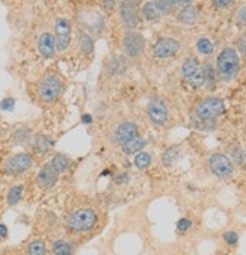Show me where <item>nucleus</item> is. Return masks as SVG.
Returning a JSON list of instances; mask_svg holds the SVG:
<instances>
[{"instance_id":"f257e3e1","label":"nucleus","mask_w":246,"mask_h":255,"mask_svg":"<svg viewBox=\"0 0 246 255\" xmlns=\"http://www.w3.org/2000/svg\"><path fill=\"white\" fill-rule=\"evenodd\" d=\"M97 224V215L95 212L89 210V209H80L76 210L73 215H70L68 221H67V227L70 231L76 233V234H83L91 231Z\"/></svg>"},{"instance_id":"f03ea898","label":"nucleus","mask_w":246,"mask_h":255,"mask_svg":"<svg viewBox=\"0 0 246 255\" xmlns=\"http://www.w3.org/2000/svg\"><path fill=\"white\" fill-rule=\"evenodd\" d=\"M62 94V82L55 74H47L38 85V97L44 103H53Z\"/></svg>"},{"instance_id":"7ed1b4c3","label":"nucleus","mask_w":246,"mask_h":255,"mask_svg":"<svg viewBox=\"0 0 246 255\" xmlns=\"http://www.w3.org/2000/svg\"><path fill=\"white\" fill-rule=\"evenodd\" d=\"M218 71L224 79H233L239 71V56L233 48H225L218 56Z\"/></svg>"},{"instance_id":"20e7f679","label":"nucleus","mask_w":246,"mask_h":255,"mask_svg":"<svg viewBox=\"0 0 246 255\" xmlns=\"http://www.w3.org/2000/svg\"><path fill=\"white\" fill-rule=\"evenodd\" d=\"M225 111V105L224 101L219 98H207L198 105L196 108V117L203 121H212L215 118H218L219 115H222Z\"/></svg>"},{"instance_id":"39448f33","label":"nucleus","mask_w":246,"mask_h":255,"mask_svg":"<svg viewBox=\"0 0 246 255\" xmlns=\"http://www.w3.org/2000/svg\"><path fill=\"white\" fill-rule=\"evenodd\" d=\"M183 77L184 80L193 86V88H200L204 85V73H203V67L200 65V62L195 58H189L181 68Z\"/></svg>"},{"instance_id":"423d86ee","label":"nucleus","mask_w":246,"mask_h":255,"mask_svg":"<svg viewBox=\"0 0 246 255\" xmlns=\"http://www.w3.org/2000/svg\"><path fill=\"white\" fill-rule=\"evenodd\" d=\"M33 165V159L30 154H26V152H18V154L11 156L3 166V171L8 175H18L23 174L24 171L30 169Z\"/></svg>"},{"instance_id":"0eeeda50","label":"nucleus","mask_w":246,"mask_h":255,"mask_svg":"<svg viewBox=\"0 0 246 255\" xmlns=\"http://www.w3.org/2000/svg\"><path fill=\"white\" fill-rule=\"evenodd\" d=\"M55 45L58 52H65L71 41V26L68 20L58 18L55 24Z\"/></svg>"},{"instance_id":"6e6552de","label":"nucleus","mask_w":246,"mask_h":255,"mask_svg":"<svg viewBox=\"0 0 246 255\" xmlns=\"http://www.w3.org/2000/svg\"><path fill=\"white\" fill-rule=\"evenodd\" d=\"M210 169L215 175H218L219 178H228L233 174V165L230 162V159L224 154H213L210 157Z\"/></svg>"},{"instance_id":"1a4fd4ad","label":"nucleus","mask_w":246,"mask_h":255,"mask_svg":"<svg viewBox=\"0 0 246 255\" xmlns=\"http://www.w3.org/2000/svg\"><path fill=\"white\" fill-rule=\"evenodd\" d=\"M124 48L128 56L131 58H136L139 56L142 52H143V47H145V41H143V36L137 32H127L125 36H124Z\"/></svg>"},{"instance_id":"9d476101","label":"nucleus","mask_w":246,"mask_h":255,"mask_svg":"<svg viewBox=\"0 0 246 255\" xmlns=\"http://www.w3.org/2000/svg\"><path fill=\"white\" fill-rule=\"evenodd\" d=\"M148 117L150 120L157 124V126H163L168 121V109L166 105L160 98H153L148 105Z\"/></svg>"},{"instance_id":"9b49d317","label":"nucleus","mask_w":246,"mask_h":255,"mask_svg":"<svg viewBox=\"0 0 246 255\" xmlns=\"http://www.w3.org/2000/svg\"><path fill=\"white\" fill-rule=\"evenodd\" d=\"M58 177L59 174L55 171V168L50 165V163H47L41 168V171L38 172L36 175V183L41 189H50L55 186V183L58 181Z\"/></svg>"},{"instance_id":"f8f14e48","label":"nucleus","mask_w":246,"mask_h":255,"mask_svg":"<svg viewBox=\"0 0 246 255\" xmlns=\"http://www.w3.org/2000/svg\"><path fill=\"white\" fill-rule=\"evenodd\" d=\"M178 50V42L172 38H162L156 42L154 45V55L157 58H171L177 53Z\"/></svg>"},{"instance_id":"ddd939ff","label":"nucleus","mask_w":246,"mask_h":255,"mask_svg":"<svg viewBox=\"0 0 246 255\" xmlns=\"http://www.w3.org/2000/svg\"><path fill=\"white\" fill-rule=\"evenodd\" d=\"M134 137H137V127L133 123H123L121 126L117 127L114 134V140L120 145H124L125 142Z\"/></svg>"},{"instance_id":"4468645a","label":"nucleus","mask_w":246,"mask_h":255,"mask_svg":"<svg viewBox=\"0 0 246 255\" xmlns=\"http://www.w3.org/2000/svg\"><path fill=\"white\" fill-rule=\"evenodd\" d=\"M38 50L39 53L45 58V59H50L55 56L56 52V45H55V36L48 32H44L39 39H38Z\"/></svg>"},{"instance_id":"2eb2a0df","label":"nucleus","mask_w":246,"mask_h":255,"mask_svg":"<svg viewBox=\"0 0 246 255\" xmlns=\"http://www.w3.org/2000/svg\"><path fill=\"white\" fill-rule=\"evenodd\" d=\"M121 20L127 27H134L139 23V15L136 11L134 2H123L121 3Z\"/></svg>"},{"instance_id":"dca6fc26","label":"nucleus","mask_w":246,"mask_h":255,"mask_svg":"<svg viewBox=\"0 0 246 255\" xmlns=\"http://www.w3.org/2000/svg\"><path fill=\"white\" fill-rule=\"evenodd\" d=\"M53 146V140L50 139V137H47V136H44V134H38V136H35V139L32 140V148H33V151L35 152H45V151H48Z\"/></svg>"},{"instance_id":"f3484780","label":"nucleus","mask_w":246,"mask_h":255,"mask_svg":"<svg viewBox=\"0 0 246 255\" xmlns=\"http://www.w3.org/2000/svg\"><path fill=\"white\" fill-rule=\"evenodd\" d=\"M143 146H145V140L140 137H134L123 145V151L125 154H134V152H139Z\"/></svg>"},{"instance_id":"a211bd4d","label":"nucleus","mask_w":246,"mask_h":255,"mask_svg":"<svg viewBox=\"0 0 246 255\" xmlns=\"http://www.w3.org/2000/svg\"><path fill=\"white\" fill-rule=\"evenodd\" d=\"M196 18H198V11H196V8H193L192 5L184 8L178 15V20L184 24H192L196 21Z\"/></svg>"},{"instance_id":"6ab92c4d","label":"nucleus","mask_w":246,"mask_h":255,"mask_svg":"<svg viewBox=\"0 0 246 255\" xmlns=\"http://www.w3.org/2000/svg\"><path fill=\"white\" fill-rule=\"evenodd\" d=\"M142 12H143V17L146 18V20H157L162 14H160V11H159V8H157V5H156V2H146L145 5H143V8H142Z\"/></svg>"},{"instance_id":"aec40b11","label":"nucleus","mask_w":246,"mask_h":255,"mask_svg":"<svg viewBox=\"0 0 246 255\" xmlns=\"http://www.w3.org/2000/svg\"><path fill=\"white\" fill-rule=\"evenodd\" d=\"M50 165L55 168V171L58 174H61V172H65L70 168V159L67 156H64V154H58V156H55L52 159Z\"/></svg>"},{"instance_id":"412c9836","label":"nucleus","mask_w":246,"mask_h":255,"mask_svg":"<svg viewBox=\"0 0 246 255\" xmlns=\"http://www.w3.org/2000/svg\"><path fill=\"white\" fill-rule=\"evenodd\" d=\"M27 255H47V248L42 240H33L27 245Z\"/></svg>"},{"instance_id":"4be33fe9","label":"nucleus","mask_w":246,"mask_h":255,"mask_svg":"<svg viewBox=\"0 0 246 255\" xmlns=\"http://www.w3.org/2000/svg\"><path fill=\"white\" fill-rule=\"evenodd\" d=\"M53 254L55 255H73V246L65 240H58L53 243Z\"/></svg>"},{"instance_id":"5701e85b","label":"nucleus","mask_w":246,"mask_h":255,"mask_svg":"<svg viewBox=\"0 0 246 255\" xmlns=\"http://www.w3.org/2000/svg\"><path fill=\"white\" fill-rule=\"evenodd\" d=\"M23 186L21 184H18V186H14L11 190H9V193H8V204L9 206H15V204L21 199V195H23Z\"/></svg>"},{"instance_id":"b1692460","label":"nucleus","mask_w":246,"mask_h":255,"mask_svg":"<svg viewBox=\"0 0 246 255\" xmlns=\"http://www.w3.org/2000/svg\"><path fill=\"white\" fill-rule=\"evenodd\" d=\"M150 163H151V157H150V154H146V152H140V154H137L134 159V165L140 169L148 168Z\"/></svg>"},{"instance_id":"393cba45","label":"nucleus","mask_w":246,"mask_h":255,"mask_svg":"<svg viewBox=\"0 0 246 255\" xmlns=\"http://www.w3.org/2000/svg\"><path fill=\"white\" fill-rule=\"evenodd\" d=\"M109 70L111 73H123L125 70V62L121 58H112L109 62Z\"/></svg>"},{"instance_id":"a878e982","label":"nucleus","mask_w":246,"mask_h":255,"mask_svg":"<svg viewBox=\"0 0 246 255\" xmlns=\"http://www.w3.org/2000/svg\"><path fill=\"white\" fill-rule=\"evenodd\" d=\"M196 47H198V50L203 55H210L213 52V44L207 38H201L198 42H196Z\"/></svg>"},{"instance_id":"bb28decb","label":"nucleus","mask_w":246,"mask_h":255,"mask_svg":"<svg viewBox=\"0 0 246 255\" xmlns=\"http://www.w3.org/2000/svg\"><path fill=\"white\" fill-rule=\"evenodd\" d=\"M79 42H80V48L86 55L92 52V39L89 38V35H86V33L79 35Z\"/></svg>"},{"instance_id":"cd10ccee","label":"nucleus","mask_w":246,"mask_h":255,"mask_svg":"<svg viewBox=\"0 0 246 255\" xmlns=\"http://www.w3.org/2000/svg\"><path fill=\"white\" fill-rule=\"evenodd\" d=\"M177 152H178V149H177L175 146H172V148H169V149L165 151V154H163V163H165L166 166H171V165L175 162V159H177Z\"/></svg>"},{"instance_id":"c85d7f7f","label":"nucleus","mask_w":246,"mask_h":255,"mask_svg":"<svg viewBox=\"0 0 246 255\" xmlns=\"http://www.w3.org/2000/svg\"><path fill=\"white\" fill-rule=\"evenodd\" d=\"M203 73H204V83L206 85H213L215 83V71L210 65H206L203 68Z\"/></svg>"},{"instance_id":"c756f323","label":"nucleus","mask_w":246,"mask_h":255,"mask_svg":"<svg viewBox=\"0 0 246 255\" xmlns=\"http://www.w3.org/2000/svg\"><path fill=\"white\" fill-rule=\"evenodd\" d=\"M156 5H157L160 14H168L177 5V2H156Z\"/></svg>"},{"instance_id":"7c9ffc66","label":"nucleus","mask_w":246,"mask_h":255,"mask_svg":"<svg viewBox=\"0 0 246 255\" xmlns=\"http://www.w3.org/2000/svg\"><path fill=\"white\" fill-rule=\"evenodd\" d=\"M224 240L228 243V245H236L237 243V234L230 231V233H225L224 234Z\"/></svg>"},{"instance_id":"2f4dec72","label":"nucleus","mask_w":246,"mask_h":255,"mask_svg":"<svg viewBox=\"0 0 246 255\" xmlns=\"http://www.w3.org/2000/svg\"><path fill=\"white\" fill-rule=\"evenodd\" d=\"M190 227H192V222H190L189 219H180L178 224H177V228H178L180 231H186V230H189Z\"/></svg>"},{"instance_id":"473e14b6","label":"nucleus","mask_w":246,"mask_h":255,"mask_svg":"<svg viewBox=\"0 0 246 255\" xmlns=\"http://www.w3.org/2000/svg\"><path fill=\"white\" fill-rule=\"evenodd\" d=\"M237 20H239V23L246 24V8H243V9L237 14Z\"/></svg>"},{"instance_id":"72a5a7b5","label":"nucleus","mask_w":246,"mask_h":255,"mask_svg":"<svg viewBox=\"0 0 246 255\" xmlns=\"http://www.w3.org/2000/svg\"><path fill=\"white\" fill-rule=\"evenodd\" d=\"M233 2H219V0H218V2H213V5L216 6V8H225V6H230Z\"/></svg>"},{"instance_id":"f704fd0d","label":"nucleus","mask_w":246,"mask_h":255,"mask_svg":"<svg viewBox=\"0 0 246 255\" xmlns=\"http://www.w3.org/2000/svg\"><path fill=\"white\" fill-rule=\"evenodd\" d=\"M8 236V230L5 225H0V239H5Z\"/></svg>"},{"instance_id":"c9c22d12","label":"nucleus","mask_w":246,"mask_h":255,"mask_svg":"<svg viewBox=\"0 0 246 255\" xmlns=\"http://www.w3.org/2000/svg\"><path fill=\"white\" fill-rule=\"evenodd\" d=\"M89 121H91V118H89L88 115H85V117H83V123H89Z\"/></svg>"}]
</instances>
